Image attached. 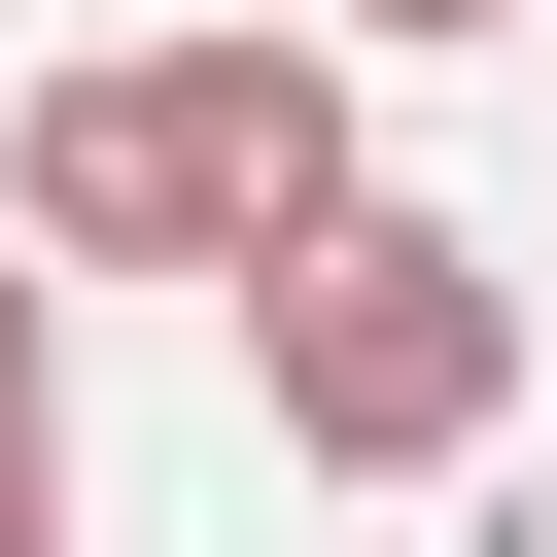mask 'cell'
<instances>
[{"label":"cell","instance_id":"3","mask_svg":"<svg viewBox=\"0 0 557 557\" xmlns=\"http://www.w3.org/2000/svg\"><path fill=\"white\" fill-rule=\"evenodd\" d=\"M0 557H70V313L0 278Z\"/></svg>","mask_w":557,"mask_h":557},{"label":"cell","instance_id":"1","mask_svg":"<svg viewBox=\"0 0 557 557\" xmlns=\"http://www.w3.org/2000/svg\"><path fill=\"white\" fill-rule=\"evenodd\" d=\"M348 209V35H104V70H35V139H0V244L35 278H278Z\"/></svg>","mask_w":557,"mask_h":557},{"label":"cell","instance_id":"2","mask_svg":"<svg viewBox=\"0 0 557 557\" xmlns=\"http://www.w3.org/2000/svg\"><path fill=\"white\" fill-rule=\"evenodd\" d=\"M244 383H278V453H313V487H453V453L522 418V278H487L453 209H383V174H348V209L244 278Z\"/></svg>","mask_w":557,"mask_h":557},{"label":"cell","instance_id":"4","mask_svg":"<svg viewBox=\"0 0 557 557\" xmlns=\"http://www.w3.org/2000/svg\"><path fill=\"white\" fill-rule=\"evenodd\" d=\"M348 35H522V0H348Z\"/></svg>","mask_w":557,"mask_h":557}]
</instances>
